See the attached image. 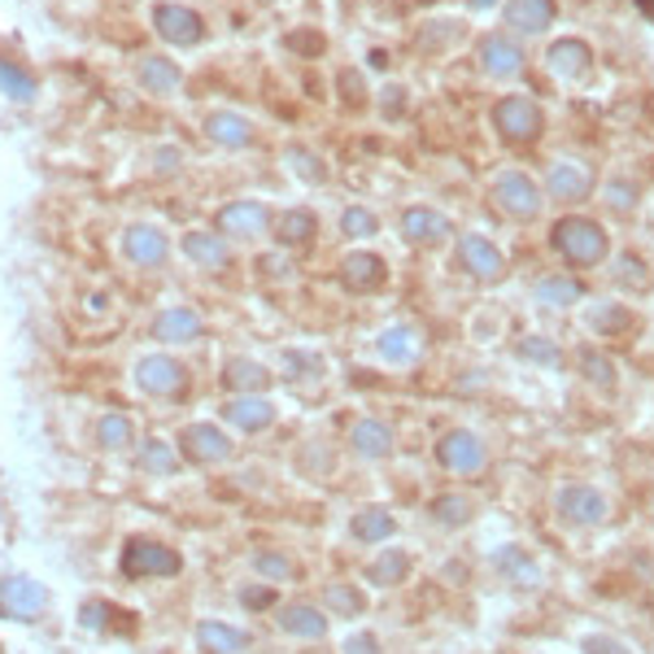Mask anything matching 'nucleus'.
Instances as JSON below:
<instances>
[{
	"label": "nucleus",
	"mask_w": 654,
	"mask_h": 654,
	"mask_svg": "<svg viewBox=\"0 0 654 654\" xmlns=\"http://www.w3.org/2000/svg\"><path fill=\"white\" fill-rule=\"evenodd\" d=\"M549 244H554V253L567 258L571 266H598V262H607V253H611L607 227L585 215L558 218L554 231H549Z\"/></svg>",
	"instance_id": "1"
},
{
	"label": "nucleus",
	"mask_w": 654,
	"mask_h": 654,
	"mask_svg": "<svg viewBox=\"0 0 654 654\" xmlns=\"http://www.w3.org/2000/svg\"><path fill=\"white\" fill-rule=\"evenodd\" d=\"M131 380L144 397H157V402H179L184 389H188V367L175 358V353H140L135 367H131Z\"/></svg>",
	"instance_id": "2"
},
{
	"label": "nucleus",
	"mask_w": 654,
	"mask_h": 654,
	"mask_svg": "<svg viewBox=\"0 0 654 654\" xmlns=\"http://www.w3.org/2000/svg\"><path fill=\"white\" fill-rule=\"evenodd\" d=\"M118 567H122V576H153V580H171V576H179L184 571V558H179V549L166 542H153V537H131V542L122 545V558H118Z\"/></svg>",
	"instance_id": "3"
},
{
	"label": "nucleus",
	"mask_w": 654,
	"mask_h": 654,
	"mask_svg": "<svg viewBox=\"0 0 654 654\" xmlns=\"http://www.w3.org/2000/svg\"><path fill=\"white\" fill-rule=\"evenodd\" d=\"M493 127H498V135H502L506 144H533V140L542 135L545 113L533 97L511 92V97H502V101L493 106Z\"/></svg>",
	"instance_id": "4"
},
{
	"label": "nucleus",
	"mask_w": 654,
	"mask_h": 654,
	"mask_svg": "<svg viewBox=\"0 0 654 654\" xmlns=\"http://www.w3.org/2000/svg\"><path fill=\"white\" fill-rule=\"evenodd\" d=\"M48 611V589L22 571H9L0 576V620H18V624H31Z\"/></svg>",
	"instance_id": "5"
},
{
	"label": "nucleus",
	"mask_w": 654,
	"mask_h": 654,
	"mask_svg": "<svg viewBox=\"0 0 654 654\" xmlns=\"http://www.w3.org/2000/svg\"><path fill=\"white\" fill-rule=\"evenodd\" d=\"M493 201L502 206V215L506 218H515V222H533V218L542 215L545 193L537 188L533 175H524V171H502V175L493 179Z\"/></svg>",
	"instance_id": "6"
},
{
	"label": "nucleus",
	"mask_w": 654,
	"mask_h": 654,
	"mask_svg": "<svg viewBox=\"0 0 654 654\" xmlns=\"http://www.w3.org/2000/svg\"><path fill=\"white\" fill-rule=\"evenodd\" d=\"M231 454H236L231 436L222 433L218 424H210V419L188 424V428L179 433V458H188L193 467H218V462H227Z\"/></svg>",
	"instance_id": "7"
},
{
	"label": "nucleus",
	"mask_w": 654,
	"mask_h": 654,
	"mask_svg": "<svg viewBox=\"0 0 654 654\" xmlns=\"http://www.w3.org/2000/svg\"><path fill=\"white\" fill-rule=\"evenodd\" d=\"M153 26H157V35H162L166 44H175V48H197V44L206 40V22H201V13L188 9V4L162 0V4L153 9Z\"/></svg>",
	"instance_id": "8"
},
{
	"label": "nucleus",
	"mask_w": 654,
	"mask_h": 654,
	"mask_svg": "<svg viewBox=\"0 0 654 654\" xmlns=\"http://www.w3.org/2000/svg\"><path fill=\"white\" fill-rule=\"evenodd\" d=\"M122 258L140 271H157L166 258H171V240L157 222H131L122 231Z\"/></svg>",
	"instance_id": "9"
},
{
	"label": "nucleus",
	"mask_w": 654,
	"mask_h": 654,
	"mask_svg": "<svg viewBox=\"0 0 654 654\" xmlns=\"http://www.w3.org/2000/svg\"><path fill=\"white\" fill-rule=\"evenodd\" d=\"M271 227H275V215L262 201H227L215 215V231L231 236V240H258Z\"/></svg>",
	"instance_id": "10"
},
{
	"label": "nucleus",
	"mask_w": 654,
	"mask_h": 654,
	"mask_svg": "<svg viewBox=\"0 0 654 654\" xmlns=\"http://www.w3.org/2000/svg\"><path fill=\"white\" fill-rule=\"evenodd\" d=\"M436 458H440V467H445V471L476 476V471L484 467V440H480L476 433H467V428L445 433L440 436V445H436Z\"/></svg>",
	"instance_id": "11"
},
{
	"label": "nucleus",
	"mask_w": 654,
	"mask_h": 654,
	"mask_svg": "<svg viewBox=\"0 0 654 654\" xmlns=\"http://www.w3.org/2000/svg\"><path fill=\"white\" fill-rule=\"evenodd\" d=\"M458 266H462L467 275L484 280V284L506 275V258H502V249H498L489 236H462V240H458Z\"/></svg>",
	"instance_id": "12"
},
{
	"label": "nucleus",
	"mask_w": 654,
	"mask_h": 654,
	"mask_svg": "<svg viewBox=\"0 0 654 654\" xmlns=\"http://www.w3.org/2000/svg\"><path fill=\"white\" fill-rule=\"evenodd\" d=\"M554 506H558V515L567 520V524H602L607 520V498L593 489V484H563L558 489V498H554Z\"/></svg>",
	"instance_id": "13"
},
{
	"label": "nucleus",
	"mask_w": 654,
	"mask_h": 654,
	"mask_svg": "<svg viewBox=\"0 0 654 654\" xmlns=\"http://www.w3.org/2000/svg\"><path fill=\"white\" fill-rule=\"evenodd\" d=\"M222 419H227L236 433L258 436V433H266V428L275 424V402H271V397H262V393L227 397V406H222Z\"/></svg>",
	"instance_id": "14"
},
{
	"label": "nucleus",
	"mask_w": 654,
	"mask_h": 654,
	"mask_svg": "<svg viewBox=\"0 0 654 654\" xmlns=\"http://www.w3.org/2000/svg\"><path fill=\"white\" fill-rule=\"evenodd\" d=\"M545 66H549V75L563 79V84H585V79L593 75V48L580 44V40H558V44H549Z\"/></svg>",
	"instance_id": "15"
},
{
	"label": "nucleus",
	"mask_w": 654,
	"mask_h": 654,
	"mask_svg": "<svg viewBox=\"0 0 654 654\" xmlns=\"http://www.w3.org/2000/svg\"><path fill=\"white\" fill-rule=\"evenodd\" d=\"M153 340H162V345H193V340H201V331H206V324H201V315L197 310H188V306H171V310H162L157 319H153Z\"/></svg>",
	"instance_id": "16"
},
{
	"label": "nucleus",
	"mask_w": 654,
	"mask_h": 654,
	"mask_svg": "<svg viewBox=\"0 0 654 654\" xmlns=\"http://www.w3.org/2000/svg\"><path fill=\"white\" fill-rule=\"evenodd\" d=\"M275 624H280V633L302 637V642H324L327 637V615L315 602H284Z\"/></svg>",
	"instance_id": "17"
},
{
	"label": "nucleus",
	"mask_w": 654,
	"mask_h": 654,
	"mask_svg": "<svg viewBox=\"0 0 654 654\" xmlns=\"http://www.w3.org/2000/svg\"><path fill=\"white\" fill-rule=\"evenodd\" d=\"M480 66L493 79H515L524 70V48L511 35H484L480 40Z\"/></svg>",
	"instance_id": "18"
},
{
	"label": "nucleus",
	"mask_w": 654,
	"mask_h": 654,
	"mask_svg": "<svg viewBox=\"0 0 654 654\" xmlns=\"http://www.w3.org/2000/svg\"><path fill=\"white\" fill-rule=\"evenodd\" d=\"M340 280H345V288H349V293H375V288L389 280V266H384V258H380V253L358 249V253H349V258H345Z\"/></svg>",
	"instance_id": "19"
},
{
	"label": "nucleus",
	"mask_w": 654,
	"mask_h": 654,
	"mask_svg": "<svg viewBox=\"0 0 654 654\" xmlns=\"http://www.w3.org/2000/svg\"><path fill=\"white\" fill-rule=\"evenodd\" d=\"M222 384H227V393H236V397H244V393H266V389L275 384V371H271L266 362H258V358H231V362L222 367Z\"/></svg>",
	"instance_id": "20"
},
{
	"label": "nucleus",
	"mask_w": 654,
	"mask_h": 654,
	"mask_svg": "<svg viewBox=\"0 0 654 654\" xmlns=\"http://www.w3.org/2000/svg\"><path fill=\"white\" fill-rule=\"evenodd\" d=\"M135 79H140V88H144V92H153V97H175V92H179V84H184V70H179L171 57L149 53V57H140Z\"/></svg>",
	"instance_id": "21"
},
{
	"label": "nucleus",
	"mask_w": 654,
	"mask_h": 654,
	"mask_svg": "<svg viewBox=\"0 0 654 654\" xmlns=\"http://www.w3.org/2000/svg\"><path fill=\"white\" fill-rule=\"evenodd\" d=\"M554 18H558L554 0H506V26L520 35H542Z\"/></svg>",
	"instance_id": "22"
},
{
	"label": "nucleus",
	"mask_w": 654,
	"mask_h": 654,
	"mask_svg": "<svg viewBox=\"0 0 654 654\" xmlns=\"http://www.w3.org/2000/svg\"><path fill=\"white\" fill-rule=\"evenodd\" d=\"M179 249H184V258L188 262H197V266H210V271H222L227 266V236L222 231H210V227H201V231H188L184 240H179Z\"/></svg>",
	"instance_id": "23"
},
{
	"label": "nucleus",
	"mask_w": 654,
	"mask_h": 654,
	"mask_svg": "<svg viewBox=\"0 0 654 654\" xmlns=\"http://www.w3.org/2000/svg\"><path fill=\"white\" fill-rule=\"evenodd\" d=\"M402 236H406L411 244H419V249L440 244V240L449 236V218L428 210V206H411V210L402 215Z\"/></svg>",
	"instance_id": "24"
},
{
	"label": "nucleus",
	"mask_w": 654,
	"mask_h": 654,
	"mask_svg": "<svg viewBox=\"0 0 654 654\" xmlns=\"http://www.w3.org/2000/svg\"><path fill=\"white\" fill-rule=\"evenodd\" d=\"M545 193L558 197V201H585L593 193V179L571 162H554L549 175H545Z\"/></svg>",
	"instance_id": "25"
},
{
	"label": "nucleus",
	"mask_w": 654,
	"mask_h": 654,
	"mask_svg": "<svg viewBox=\"0 0 654 654\" xmlns=\"http://www.w3.org/2000/svg\"><path fill=\"white\" fill-rule=\"evenodd\" d=\"M206 135L222 149H244L253 140V122L244 113H236V109H215L206 118Z\"/></svg>",
	"instance_id": "26"
},
{
	"label": "nucleus",
	"mask_w": 654,
	"mask_h": 654,
	"mask_svg": "<svg viewBox=\"0 0 654 654\" xmlns=\"http://www.w3.org/2000/svg\"><path fill=\"white\" fill-rule=\"evenodd\" d=\"M349 445L358 458H389L393 454V428L384 419H358L349 428Z\"/></svg>",
	"instance_id": "27"
},
{
	"label": "nucleus",
	"mask_w": 654,
	"mask_h": 654,
	"mask_svg": "<svg viewBox=\"0 0 654 654\" xmlns=\"http://www.w3.org/2000/svg\"><path fill=\"white\" fill-rule=\"evenodd\" d=\"M253 637L249 633H240L236 624H222V620H201L197 624V646L206 654H244Z\"/></svg>",
	"instance_id": "28"
},
{
	"label": "nucleus",
	"mask_w": 654,
	"mask_h": 654,
	"mask_svg": "<svg viewBox=\"0 0 654 654\" xmlns=\"http://www.w3.org/2000/svg\"><path fill=\"white\" fill-rule=\"evenodd\" d=\"M135 467H144L153 476H175L179 471V449L171 440H162V436H144L135 445Z\"/></svg>",
	"instance_id": "29"
},
{
	"label": "nucleus",
	"mask_w": 654,
	"mask_h": 654,
	"mask_svg": "<svg viewBox=\"0 0 654 654\" xmlns=\"http://www.w3.org/2000/svg\"><path fill=\"white\" fill-rule=\"evenodd\" d=\"M0 92H4L9 101H18V106H31L35 92H40V84H35V75H31L22 62L0 57Z\"/></svg>",
	"instance_id": "30"
},
{
	"label": "nucleus",
	"mask_w": 654,
	"mask_h": 654,
	"mask_svg": "<svg viewBox=\"0 0 654 654\" xmlns=\"http://www.w3.org/2000/svg\"><path fill=\"white\" fill-rule=\"evenodd\" d=\"M393 533H397V524H393V515L380 511V506H367V511H358V515L349 520V537L362 545L384 542V537H393Z\"/></svg>",
	"instance_id": "31"
},
{
	"label": "nucleus",
	"mask_w": 654,
	"mask_h": 654,
	"mask_svg": "<svg viewBox=\"0 0 654 654\" xmlns=\"http://www.w3.org/2000/svg\"><path fill=\"white\" fill-rule=\"evenodd\" d=\"M406 576H411V554H406V549H393V545L367 567V580L380 585V589H397Z\"/></svg>",
	"instance_id": "32"
},
{
	"label": "nucleus",
	"mask_w": 654,
	"mask_h": 654,
	"mask_svg": "<svg viewBox=\"0 0 654 654\" xmlns=\"http://www.w3.org/2000/svg\"><path fill=\"white\" fill-rule=\"evenodd\" d=\"M280 375L293 380V384L319 380V375H324V358L310 353V349H284V353H280Z\"/></svg>",
	"instance_id": "33"
},
{
	"label": "nucleus",
	"mask_w": 654,
	"mask_h": 654,
	"mask_svg": "<svg viewBox=\"0 0 654 654\" xmlns=\"http://www.w3.org/2000/svg\"><path fill=\"white\" fill-rule=\"evenodd\" d=\"M315 231H319V218L310 215V210H288V215H280V222H275V236H280V244H288V249L315 240Z\"/></svg>",
	"instance_id": "34"
},
{
	"label": "nucleus",
	"mask_w": 654,
	"mask_h": 654,
	"mask_svg": "<svg viewBox=\"0 0 654 654\" xmlns=\"http://www.w3.org/2000/svg\"><path fill=\"white\" fill-rule=\"evenodd\" d=\"M253 571H258L262 580H271V585H284V580H297V576H302L297 563H293L288 554H280V549H258V554H253Z\"/></svg>",
	"instance_id": "35"
},
{
	"label": "nucleus",
	"mask_w": 654,
	"mask_h": 654,
	"mask_svg": "<svg viewBox=\"0 0 654 654\" xmlns=\"http://www.w3.org/2000/svg\"><path fill=\"white\" fill-rule=\"evenodd\" d=\"M131 440H135V424H131L127 415H118V411H113V415H101V419H97V445H101L106 454H113V449H127Z\"/></svg>",
	"instance_id": "36"
},
{
	"label": "nucleus",
	"mask_w": 654,
	"mask_h": 654,
	"mask_svg": "<svg viewBox=\"0 0 654 654\" xmlns=\"http://www.w3.org/2000/svg\"><path fill=\"white\" fill-rule=\"evenodd\" d=\"M493 567H498L506 580H528V585L537 580V563H533V558H528L520 545H506V549H498V554H493Z\"/></svg>",
	"instance_id": "37"
},
{
	"label": "nucleus",
	"mask_w": 654,
	"mask_h": 654,
	"mask_svg": "<svg viewBox=\"0 0 654 654\" xmlns=\"http://www.w3.org/2000/svg\"><path fill=\"white\" fill-rule=\"evenodd\" d=\"M319 607L336 611V615H345V620H353V615L367 611V598H362V589H353V585H327Z\"/></svg>",
	"instance_id": "38"
},
{
	"label": "nucleus",
	"mask_w": 654,
	"mask_h": 654,
	"mask_svg": "<svg viewBox=\"0 0 654 654\" xmlns=\"http://www.w3.org/2000/svg\"><path fill=\"white\" fill-rule=\"evenodd\" d=\"M537 293H542L545 306H576L580 293H585V284L571 280V275H545L542 284H537Z\"/></svg>",
	"instance_id": "39"
},
{
	"label": "nucleus",
	"mask_w": 654,
	"mask_h": 654,
	"mask_svg": "<svg viewBox=\"0 0 654 654\" xmlns=\"http://www.w3.org/2000/svg\"><path fill=\"white\" fill-rule=\"evenodd\" d=\"M585 324L593 327V331H602V336H615V331L629 327V310H624L620 302H593V306L585 310Z\"/></svg>",
	"instance_id": "40"
},
{
	"label": "nucleus",
	"mask_w": 654,
	"mask_h": 654,
	"mask_svg": "<svg viewBox=\"0 0 654 654\" xmlns=\"http://www.w3.org/2000/svg\"><path fill=\"white\" fill-rule=\"evenodd\" d=\"M433 515L440 524H467V520L476 515V506H471V498H462V493H440L433 502Z\"/></svg>",
	"instance_id": "41"
},
{
	"label": "nucleus",
	"mask_w": 654,
	"mask_h": 654,
	"mask_svg": "<svg viewBox=\"0 0 654 654\" xmlns=\"http://www.w3.org/2000/svg\"><path fill=\"white\" fill-rule=\"evenodd\" d=\"M340 231L353 236V240H371V236L380 231V218L371 215L367 206H349V210L340 215Z\"/></svg>",
	"instance_id": "42"
},
{
	"label": "nucleus",
	"mask_w": 654,
	"mask_h": 654,
	"mask_svg": "<svg viewBox=\"0 0 654 654\" xmlns=\"http://www.w3.org/2000/svg\"><path fill=\"white\" fill-rule=\"evenodd\" d=\"M380 353H384V362H406L411 358V327H389L384 336H380Z\"/></svg>",
	"instance_id": "43"
},
{
	"label": "nucleus",
	"mask_w": 654,
	"mask_h": 654,
	"mask_svg": "<svg viewBox=\"0 0 654 654\" xmlns=\"http://www.w3.org/2000/svg\"><path fill=\"white\" fill-rule=\"evenodd\" d=\"M520 358H524V362L554 367L563 353H558V345H554V340H545V336H528V340H520Z\"/></svg>",
	"instance_id": "44"
},
{
	"label": "nucleus",
	"mask_w": 654,
	"mask_h": 654,
	"mask_svg": "<svg viewBox=\"0 0 654 654\" xmlns=\"http://www.w3.org/2000/svg\"><path fill=\"white\" fill-rule=\"evenodd\" d=\"M275 598H280V593H275L271 585H240V607H244V611H271Z\"/></svg>",
	"instance_id": "45"
},
{
	"label": "nucleus",
	"mask_w": 654,
	"mask_h": 654,
	"mask_svg": "<svg viewBox=\"0 0 654 654\" xmlns=\"http://www.w3.org/2000/svg\"><path fill=\"white\" fill-rule=\"evenodd\" d=\"M79 620H84V629H92V633H106L109 620H113V602H101V598H92V602H84V611H79Z\"/></svg>",
	"instance_id": "46"
},
{
	"label": "nucleus",
	"mask_w": 654,
	"mask_h": 654,
	"mask_svg": "<svg viewBox=\"0 0 654 654\" xmlns=\"http://www.w3.org/2000/svg\"><path fill=\"white\" fill-rule=\"evenodd\" d=\"M288 166L302 175V179H310V184H319L327 171H324V162L319 157H310L306 149H288Z\"/></svg>",
	"instance_id": "47"
},
{
	"label": "nucleus",
	"mask_w": 654,
	"mask_h": 654,
	"mask_svg": "<svg viewBox=\"0 0 654 654\" xmlns=\"http://www.w3.org/2000/svg\"><path fill=\"white\" fill-rule=\"evenodd\" d=\"M580 362H585V375H589V380H598L602 389H611V384H615V371L607 367V358H602V353H593V349H580Z\"/></svg>",
	"instance_id": "48"
},
{
	"label": "nucleus",
	"mask_w": 654,
	"mask_h": 654,
	"mask_svg": "<svg viewBox=\"0 0 654 654\" xmlns=\"http://www.w3.org/2000/svg\"><path fill=\"white\" fill-rule=\"evenodd\" d=\"M293 53H302V57H319L324 53V35L319 31H288V40H284Z\"/></svg>",
	"instance_id": "49"
},
{
	"label": "nucleus",
	"mask_w": 654,
	"mask_h": 654,
	"mask_svg": "<svg viewBox=\"0 0 654 654\" xmlns=\"http://www.w3.org/2000/svg\"><path fill=\"white\" fill-rule=\"evenodd\" d=\"M340 97L345 101H362V75L358 70H345L340 75Z\"/></svg>",
	"instance_id": "50"
},
{
	"label": "nucleus",
	"mask_w": 654,
	"mask_h": 654,
	"mask_svg": "<svg viewBox=\"0 0 654 654\" xmlns=\"http://www.w3.org/2000/svg\"><path fill=\"white\" fill-rule=\"evenodd\" d=\"M275 258H280V253H266V258H262V275H266V280H288L293 266H288V262H275Z\"/></svg>",
	"instance_id": "51"
},
{
	"label": "nucleus",
	"mask_w": 654,
	"mask_h": 654,
	"mask_svg": "<svg viewBox=\"0 0 654 654\" xmlns=\"http://www.w3.org/2000/svg\"><path fill=\"white\" fill-rule=\"evenodd\" d=\"M585 654H629L620 642H611V637H589L585 642Z\"/></svg>",
	"instance_id": "52"
},
{
	"label": "nucleus",
	"mask_w": 654,
	"mask_h": 654,
	"mask_svg": "<svg viewBox=\"0 0 654 654\" xmlns=\"http://www.w3.org/2000/svg\"><path fill=\"white\" fill-rule=\"evenodd\" d=\"M179 162H184V157H179V149H171V144H166V149H157V171H179Z\"/></svg>",
	"instance_id": "53"
},
{
	"label": "nucleus",
	"mask_w": 654,
	"mask_h": 654,
	"mask_svg": "<svg viewBox=\"0 0 654 654\" xmlns=\"http://www.w3.org/2000/svg\"><path fill=\"white\" fill-rule=\"evenodd\" d=\"M345 654H375V637H367V633H362V637H349V642H345Z\"/></svg>",
	"instance_id": "54"
},
{
	"label": "nucleus",
	"mask_w": 654,
	"mask_h": 654,
	"mask_svg": "<svg viewBox=\"0 0 654 654\" xmlns=\"http://www.w3.org/2000/svg\"><path fill=\"white\" fill-rule=\"evenodd\" d=\"M637 9H642V13H646V18L654 22V0H637Z\"/></svg>",
	"instance_id": "55"
},
{
	"label": "nucleus",
	"mask_w": 654,
	"mask_h": 654,
	"mask_svg": "<svg viewBox=\"0 0 654 654\" xmlns=\"http://www.w3.org/2000/svg\"><path fill=\"white\" fill-rule=\"evenodd\" d=\"M484 4H493V0H471V9H484Z\"/></svg>",
	"instance_id": "56"
}]
</instances>
